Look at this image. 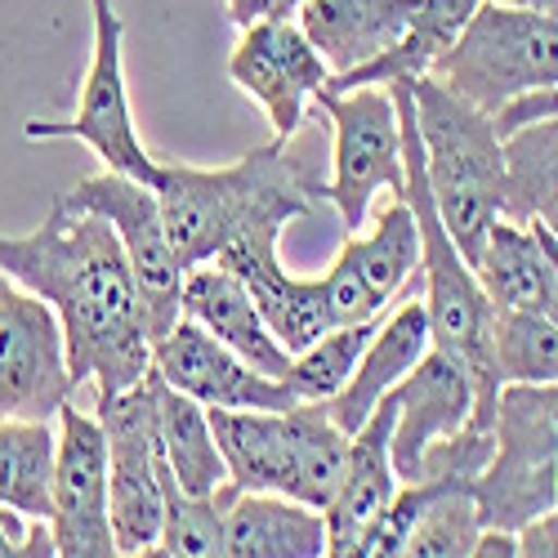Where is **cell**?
<instances>
[{"label":"cell","mask_w":558,"mask_h":558,"mask_svg":"<svg viewBox=\"0 0 558 558\" xmlns=\"http://www.w3.org/2000/svg\"><path fill=\"white\" fill-rule=\"evenodd\" d=\"M0 272L36 291L63 327L72 385H95L99 402L134 389L153 371V336L134 272L104 215L50 206L40 228L0 232Z\"/></svg>","instance_id":"obj_1"},{"label":"cell","mask_w":558,"mask_h":558,"mask_svg":"<svg viewBox=\"0 0 558 558\" xmlns=\"http://www.w3.org/2000/svg\"><path fill=\"white\" fill-rule=\"evenodd\" d=\"M153 189L174 255L189 272L246 232H282L291 219L313 215L327 202V174L300 130L291 138L272 134V144L219 170L161 161Z\"/></svg>","instance_id":"obj_2"},{"label":"cell","mask_w":558,"mask_h":558,"mask_svg":"<svg viewBox=\"0 0 558 558\" xmlns=\"http://www.w3.org/2000/svg\"><path fill=\"white\" fill-rule=\"evenodd\" d=\"M415 130L425 144V170L434 206L460 246L464 259H478L487 228L509 215V174H505V138L496 121L474 104L456 99L429 72L407 81Z\"/></svg>","instance_id":"obj_3"},{"label":"cell","mask_w":558,"mask_h":558,"mask_svg":"<svg viewBox=\"0 0 558 558\" xmlns=\"http://www.w3.org/2000/svg\"><path fill=\"white\" fill-rule=\"evenodd\" d=\"M429 76L456 99L496 117L514 99L558 81V23L519 5L483 0Z\"/></svg>","instance_id":"obj_4"},{"label":"cell","mask_w":558,"mask_h":558,"mask_svg":"<svg viewBox=\"0 0 558 558\" xmlns=\"http://www.w3.org/2000/svg\"><path fill=\"white\" fill-rule=\"evenodd\" d=\"M496 447L474 478L483 527L519 532L558 505V380L554 385H500Z\"/></svg>","instance_id":"obj_5"},{"label":"cell","mask_w":558,"mask_h":558,"mask_svg":"<svg viewBox=\"0 0 558 558\" xmlns=\"http://www.w3.org/2000/svg\"><path fill=\"white\" fill-rule=\"evenodd\" d=\"M313 104L327 112L336 134L327 202L336 206L344 232H357L376 193L393 189V197H402L407 189L402 121L393 95L389 85H353V89H317Z\"/></svg>","instance_id":"obj_6"},{"label":"cell","mask_w":558,"mask_h":558,"mask_svg":"<svg viewBox=\"0 0 558 558\" xmlns=\"http://www.w3.org/2000/svg\"><path fill=\"white\" fill-rule=\"evenodd\" d=\"M63 210H81V215H104L117 232V242L125 251V264L134 272L138 287V304L148 317V336L161 340L174 322H179V304H183V264L174 255V242L166 232L161 206H157V189L144 179H130L121 170H99L81 179L76 189L54 197Z\"/></svg>","instance_id":"obj_7"},{"label":"cell","mask_w":558,"mask_h":558,"mask_svg":"<svg viewBox=\"0 0 558 558\" xmlns=\"http://www.w3.org/2000/svg\"><path fill=\"white\" fill-rule=\"evenodd\" d=\"M89 23H95V40H89V68L81 81L76 112L63 121H27V138H76L95 157H104V170H121L130 179L157 183V157L144 148V138L134 130L130 112V89H125V68H121V45H125V23L112 0H89Z\"/></svg>","instance_id":"obj_8"},{"label":"cell","mask_w":558,"mask_h":558,"mask_svg":"<svg viewBox=\"0 0 558 558\" xmlns=\"http://www.w3.org/2000/svg\"><path fill=\"white\" fill-rule=\"evenodd\" d=\"M108 438V514L117 554H153L161 536V434H157V376L148 371L134 389L99 402Z\"/></svg>","instance_id":"obj_9"},{"label":"cell","mask_w":558,"mask_h":558,"mask_svg":"<svg viewBox=\"0 0 558 558\" xmlns=\"http://www.w3.org/2000/svg\"><path fill=\"white\" fill-rule=\"evenodd\" d=\"M72 393L76 385L54 308L0 272V421H59Z\"/></svg>","instance_id":"obj_10"},{"label":"cell","mask_w":558,"mask_h":558,"mask_svg":"<svg viewBox=\"0 0 558 558\" xmlns=\"http://www.w3.org/2000/svg\"><path fill=\"white\" fill-rule=\"evenodd\" d=\"M54 487H50V532L63 558H112V514H108V438L99 415L72 402L59 411L54 429Z\"/></svg>","instance_id":"obj_11"},{"label":"cell","mask_w":558,"mask_h":558,"mask_svg":"<svg viewBox=\"0 0 558 558\" xmlns=\"http://www.w3.org/2000/svg\"><path fill=\"white\" fill-rule=\"evenodd\" d=\"M228 76L242 95H251L268 112L277 138L300 134L317 89L331 85L327 59L313 50V40L295 23V14L242 27L238 50L228 59Z\"/></svg>","instance_id":"obj_12"},{"label":"cell","mask_w":558,"mask_h":558,"mask_svg":"<svg viewBox=\"0 0 558 558\" xmlns=\"http://www.w3.org/2000/svg\"><path fill=\"white\" fill-rule=\"evenodd\" d=\"M415 272H421V223L407 197H393L371 232H349L336 264L322 277L331 322L344 327V322L380 317L398 295H407Z\"/></svg>","instance_id":"obj_13"},{"label":"cell","mask_w":558,"mask_h":558,"mask_svg":"<svg viewBox=\"0 0 558 558\" xmlns=\"http://www.w3.org/2000/svg\"><path fill=\"white\" fill-rule=\"evenodd\" d=\"M153 371L170 389L197 398L202 407L287 411L300 402L287 389V380L255 371L246 357H238L228 344H219L206 327H197L189 317H179L161 340H153Z\"/></svg>","instance_id":"obj_14"},{"label":"cell","mask_w":558,"mask_h":558,"mask_svg":"<svg viewBox=\"0 0 558 558\" xmlns=\"http://www.w3.org/2000/svg\"><path fill=\"white\" fill-rule=\"evenodd\" d=\"M393 402V470H398V483L415 478L421 470L425 451L464 429L474 421V380L456 357H447L442 349H425V357L415 362L407 376L385 393Z\"/></svg>","instance_id":"obj_15"},{"label":"cell","mask_w":558,"mask_h":558,"mask_svg":"<svg viewBox=\"0 0 558 558\" xmlns=\"http://www.w3.org/2000/svg\"><path fill=\"white\" fill-rule=\"evenodd\" d=\"M277 242H282V232H246V238L228 242L215 255V264L242 277V287L259 304L272 336L291 353H300L322 331H331L336 322H331V304H327V282H322V277L287 272L282 255H277Z\"/></svg>","instance_id":"obj_16"},{"label":"cell","mask_w":558,"mask_h":558,"mask_svg":"<svg viewBox=\"0 0 558 558\" xmlns=\"http://www.w3.org/2000/svg\"><path fill=\"white\" fill-rule=\"evenodd\" d=\"M238 492H282L295 496L300 447H304V402L287 411H228L206 407Z\"/></svg>","instance_id":"obj_17"},{"label":"cell","mask_w":558,"mask_h":558,"mask_svg":"<svg viewBox=\"0 0 558 558\" xmlns=\"http://www.w3.org/2000/svg\"><path fill=\"white\" fill-rule=\"evenodd\" d=\"M474 272L496 308L558 317V238L545 223L500 215L478 246Z\"/></svg>","instance_id":"obj_18"},{"label":"cell","mask_w":558,"mask_h":558,"mask_svg":"<svg viewBox=\"0 0 558 558\" xmlns=\"http://www.w3.org/2000/svg\"><path fill=\"white\" fill-rule=\"evenodd\" d=\"M179 317H189V322H197V327H206L219 344H228L238 357H246L255 371H264V376H277V380L287 376L291 349L272 336V327L264 322L259 304L242 287V277L228 272L223 264L206 259V264H193L189 272H183Z\"/></svg>","instance_id":"obj_19"},{"label":"cell","mask_w":558,"mask_h":558,"mask_svg":"<svg viewBox=\"0 0 558 558\" xmlns=\"http://www.w3.org/2000/svg\"><path fill=\"white\" fill-rule=\"evenodd\" d=\"M389 442H393V402L380 398L376 411L349 434L344 478H340L331 505L322 509L336 558L357 554L362 532L371 527V519H376L398 492V470H393V447Z\"/></svg>","instance_id":"obj_20"},{"label":"cell","mask_w":558,"mask_h":558,"mask_svg":"<svg viewBox=\"0 0 558 558\" xmlns=\"http://www.w3.org/2000/svg\"><path fill=\"white\" fill-rule=\"evenodd\" d=\"M429 349V313H425V295H407L398 308L389 304L380 313V327L371 331L357 366H353V376L349 385L327 402L331 411V421L353 434L371 411H376V402L407 376V371L425 357Z\"/></svg>","instance_id":"obj_21"},{"label":"cell","mask_w":558,"mask_h":558,"mask_svg":"<svg viewBox=\"0 0 558 558\" xmlns=\"http://www.w3.org/2000/svg\"><path fill=\"white\" fill-rule=\"evenodd\" d=\"M223 554L232 558H322L331 554L322 509L282 492H232L223 514Z\"/></svg>","instance_id":"obj_22"},{"label":"cell","mask_w":558,"mask_h":558,"mask_svg":"<svg viewBox=\"0 0 558 558\" xmlns=\"http://www.w3.org/2000/svg\"><path fill=\"white\" fill-rule=\"evenodd\" d=\"M415 0H300L295 23L327 59L331 76L362 68L402 36Z\"/></svg>","instance_id":"obj_23"},{"label":"cell","mask_w":558,"mask_h":558,"mask_svg":"<svg viewBox=\"0 0 558 558\" xmlns=\"http://www.w3.org/2000/svg\"><path fill=\"white\" fill-rule=\"evenodd\" d=\"M483 0H415V10L402 27V36L389 45L385 54L366 59L362 68L331 76L327 89H353V85H389V81H415L425 76L464 32Z\"/></svg>","instance_id":"obj_24"},{"label":"cell","mask_w":558,"mask_h":558,"mask_svg":"<svg viewBox=\"0 0 558 558\" xmlns=\"http://www.w3.org/2000/svg\"><path fill=\"white\" fill-rule=\"evenodd\" d=\"M157 434H161L166 470L179 483V492L215 496L228 483V464H223V451L210 425V411L197 398L170 389L161 376H157Z\"/></svg>","instance_id":"obj_25"},{"label":"cell","mask_w":558,"mask_h":558,"mask_svg":"<svg viewBox=\"0 0 558 558\" xmlns=\"http://www.w3.org/2000/svg\"><path fill=\"white\" fill-rule=\"evenodd\" d=\"M54 429L50 421H0V505L19 519H50V487H54Z\"/></svg>","instance_id":"obj_26"},{"label":"cell","mask_w":558,"mask_h":558,"mask_svg":"<svg viewBox=\"0 0 558 558\" xmlns=\"http://www.w3.org/2000/svg\"><path fill=\"white\" fill-rule=\"evenodd\" d=\"M509 215L536 219L558 238V121H532L505 134Z\"/></svg>","instance_id":"obj_27"},{"label":"cell","mask_w":558,"mask_h":558,"mask_svg":"<svg viewBox=\"0 0 558 558\" xmlns=\"http://www.w3.org/2000/svg\"><path fill=\"white\" fill-rule=\"evenodd\" d=\"M492 362L500 385L558 380V317L492 304Z\"/></svg>","instance_id":"obj_28"},{"label":"cell","mask_w":558,"mask_h":558,"mask_svg":"<svg viewBox=\"0 0 558 558\" xmlns=\"http://www.w3.org/2000/svg\"><path fill=\"white\" fill-rule=\"evenodd\" d=\"M421 478H434V492H429L421 514H415L402 554H415V558H464V554H474L478 532H483L474 483L438 478V474H421Z\"/></svg>","instance_id":"obj_29"},{"label":"cell","mask_w":558,"mask_h":558,"mask_svg":"<svg viewBox=\"0 0 558 558\" xmlns=\"http://www.w3.org/2000/svg\"><path fill=\"white\" fill-rule=\"evenodd\" d=\"M232 483H223L215 496H189L179 492V483L170 478V470L161 464V536L153 545V554L166 558H219L223 554V514L232 500Z\"/></svg>","instance_id":"obj_30"},{"label":"cell","mask_w":558,"mask_h":558,"mask_svg":"<svg viewBox=\"0 0 558 558\" xmlns=\"http://www.w3.org/2000/svg\"><path fill=\"white\" fill-rule=\"evenodd\" d=\"M380 327V317H366V322H344V327H331L322 331L313 344H304L300 353H291V366H287V389L300 398V402H331L349 376L353 366L371 340V331Z\"/></svg>","instance_id":"obj_31"},{"label":"cell","mask_w":558,"mask_h":558,"mask_svg":"<svg viewBox=\"0 0 558 558\" xmlns=\"http://www.w3.org/2000/svg\"><path fill=\"white\" fill-rule=\"evenodd\" d=\"M492 121H496L500 138L509 130H519V125H532V121H558V81L545 85V89H532V95H523V99H514L509 108H500Z\"/></svg>","instance_id":"obj_32"},{"label":"cell","mask_w":558,"mask_h":558,"mask_svg":"<svg viewBox=\"0 0 558 558\" xmlns=\"http://www.w3.org/2000/svg\"><path fill=\"white\" fill-rule=\"evenodd\" d=\"M519 554L523 558H558V505L536 514L532 523H523L519 532Z\"/></svg>","instance_id":"obj_33"},{"label":"cell","mask_w":558,"mask_h":558,"mask_svg":"<svg viewBox=\"0 0 558 558\" xmlns=\"http://www.w3.org/2000/svg\"><path fill=\"white\" fill-rule=\"evenodd\" d=\"M291 14V0H228V19L238 27L264 23V19H282Z\"/></svg>","instance_id":"obj_34"},{"label":"cell","mask_w":558,"mask_h":558,"mask_svg":"<svg viewBox=\"0 0 558 558\" xmlns=\"http://www.w3.org/2000/svg\"><path fill=\"white\" fill-rule=\"evenodd\" d=\"M474 558H519V536L505 532V527H483Z\"/></svg>","instance_id":"obj_35"},{"label":"cell","mask_w":558,"mask_h":558,"mask_svg":"<svg viewBox=\"0 0 558 558\" xmlns=\"http://www.w3.org/2000/svg\"><path fill=\"white\" fill-rule=\"evenodd\" d=\"M23 541H27V536H19V514L0 505V558L23 554Z\"/></svg>","instance_id":"obj_36"},{"label":"cell","mask_w":558,"mask_h":558,"mask_svg":"<svg viewBox=\"0 0 558 558\" xmlns=\"http://www.w3.org/2000/svg\"><path fill=\"white\" fill-rule=\"evenodd\" d=\"M500 5H519V10H532L549 23H558V0H500Z\"/></svg>","instance_id":"obj_37"},{"label":"cell","mask_w":558,"mask_h":558,"mask_svg":"<svg viewBox=\"0 0 558 558\" xmlns=\"http://www.w3.org/2000/svg\"><path fill=\"white\" fill-rule=\"evenodd\" d=\"M295 5H300V0H291V14H295Z\"/></svg>","instance_id":"obj_38"}]
</instances>
